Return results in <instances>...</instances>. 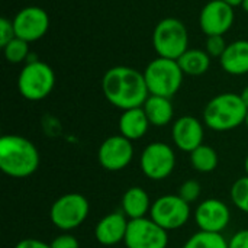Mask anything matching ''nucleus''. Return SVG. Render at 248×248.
I'll list each match as a JSON object with an SVG mask.
<instances>
[{
  "mask_svg": "<svg viewBox=\"0 0 248 248\" xmlns=\"http://www.w3.org/2000/svg\"><path fill=\"white\" fill-rule=\"evenodd\" d=\"M102 92L106 100L122 112L142 108L150 96L144 73L126 65L112 67L103 74Z\"/></svg>",
  "mask_w": 248,
  "mask_h": 248,
  "instance_id": "f257e3e1",
  "label": "nucleus"
},
{
  "mask_svg": "<svg viewBox=\"0 0 248 248\" xmlns=\"http://www.w3.org/2000/svg\"><path fill=\"white\" fill-rule=\"evenodd\" d=\"M39 151L32 141L20 135L0 138V170L12 179H26L39 167Z\"/></svg>",
  "mask_w": 248,
  "mask_h": 248,
  "instance_id": "f03ea898",
  "label": "nucleus"
},
{
  "mask_svg": "<svg viewBox=\"0 0 248 248\" xmlns=\"http://www.w3.org/2000/svg\"><path fill=\"white\" fill-rule=\"evenodd\" d=\"M248 108L237 93H221L212 97L203 109L205 125L217 132H227L246 122Z\"/></svg>",
  "mask_w": 248,
  "mask_h": 248,
  "instance_id": "7ed1b4c3",
  "label": "nucleus"
},
{
  "mask_svg": "<svg viewBox=\"0 0 248 248\" xmlns=\"http://www.w3.org/2000/svg\"><path fill=\"white\" fill-rule=\"evenodd\" d=\"M185 73L177 60L158 57L153 60L144 70L145 83L150 94L171 99L182 87Z\"/></svg>",
  "mask_w": 248,
  "mask_h": 248,
  "instance_id": "20e7f679",
  "label": "nucleus"
},
{
  "mask_svg": "<svg viewBox=\"0 0 248 248\" xmlns=\"http://www.w3.org/2000/svg\"><path fill=\"white\" fill-rule=\"evenodd\" d=\"M153 45L158 57L179 60L189 49V33L186 25L176 17L161 19L154 28Z\"/></svg>",
  "mask_w": 248,
  "mask_h": 248,
  "instance_id": "39448f33",
  "label": "nucleus"
},
{
  "mask_svg": "<svg viewBox=\"0 0 248 248\" xmlns=\"http://www.w3.org/2000/svg\"><path fill=\"white\" fill-rule=\"evenodd\" d=\"M54 86V70L46 62L38 60L26 62L17 77V90L20 96L31 102H39L48 97Z\"/></svg>",
  "mask_w": 248,
  "mask_h": 248,
  "instance_id": "423d86ee",
  "label": "nucleus"
},
{
  "mask_svg": "<svg viewBox=\"0 0 248 248\" xmlns=\"http://www.w3.org/2000/svg\"><path fill=\"white\" fill-rule=\"evenodd\" d=\"M90 212V203L86 196L77 192L65 193L54 201L49 209L52 225L62 232H70L84 224Z\"/></svg>",
  "mask_w": 248,
  "mask_h": 248,
  "instance_id": "0eeeda50",
  "label": "nucleus"
},
{
  "mask_svg": "<svg viewBox=\"0 0 248 248\" xmlns=\"http://www.w3.org/2000/svg\"><path fill=\"white\" fill-rule=\"evenodd\" d=\"M190 205L179 195H163L157 198L150 211V218L166 231L183 228L190 219Z\"/></svg>",
  "mask_w": 248,
  "mask_h": 248,
  "instance_id": "6e6552de",
  "label": "nucleus"
},
{
  "mask_svg": "<svg viewBox=\"0 0 248 248\" xmlns=\"http://www.w3.org/2000/svg\"><path fill=\"white\" fill-rule=\"evenodd\" d=\"M140 167L145 177L160 182L167 179L176 167L174 150L166 142L148 144L140 155Z\"/></svg>",
  "mask_w": 248,
  "mask_h": 248,
  "instance_id": "1a4fd4ad",
  "label": "nucleus"
},
{
  "mask_svg": "<svg viewBox=\"0 0 248 248\" xmlns=\"http://www.w3.org/2000/svg\"><path fill=\"white\" fill-rule=\"evenodd\" d=\"M124 243L126 248H167L169 231L148 217L131 219Z\"/></svg>",
  "mask_w": 248,
  "mask_h": 248,
  "instance_id": "9d476101",
  "label": "nucleus"
},
{
  "mask_svg": "<svg viewBox=\"0 0 248 248\" xmlns=\"http://www.w3.org/2000/svg\"><path fill=\"white\" fill-rule=\"evenodd\" d=\"M132 141L124 135H112L106 138L97 150V161L102 169L108 171L125 170L134 160Z\"/></svg>",
  "mask_w": 248,
  "mask_h": 248,
  "instance_id": "9b49d317",
  "label": "nucleus"
},
{
  "mask_svg": "<svg viewBox=\"0 0 248 248\" xmlns=\"http://www.w3.org/2000/svg\"><path fill=\"white\" fill-rule=\"evenodd\" d=\"M13 28L17 38L26 42H33L48 32L49 16L42 7L28 6L16 13L13 17Z\"/></svg>",
  "mask_w": 248,
  "mask_h": 248,
  "instance_id": "f8f14e48",
  "label": "nucleus"
},
{
  "mask_svg": "<svg viewBox=\"0 0 248 248\" xmlns=\"http://www.w3.org/2000/svg\"><path fill=\"white\" fill-rule=\"evenodd\" d=\"M195 222L199 227V231L222 234L230 225L231 211L228 205L219 199L211 198L205 199L195 209Z\"/></svg>",
  "mask_w": 248,
  "mask_h": 248,
  "instance_id": "ddd939ff",
  "label": "nucleus"
},
{
  "mask_svg": "<svg viewBox=\"0 0 248 248\" xmlns=\"http://www.w3.org/2000/svg\"><path fill=\"white\" fill-rule=\"evenodd\" d=\"M235 19L234 7L224 0H211L199 15V25L206 36L227 33Z\"/></svg>",
  "mask_w": 248,
  "mask_h": 248,
  "instance_id": "4468645a",
  "label": "nucleus"
},
{
  "mask_svg": "<svg viewBox=\"0 0 248 248\" xmlns=\"http://www.w3.org/2000/svg\"><path fill=\"white\" fill-rule=\"evenodd\" d=\"M203 138L205 129L198 118L185 115L174 121L171 128V140L180 151L190 154L203 144Z\"/></svg>",
  "mask_w": 248,
  "mask_h": 248,
  "instance_id": "2eb2a0df",
  "label": "nucleus"
},
{
  "mask_svg": "<svg viewBox=\"0 0 248 248\" xmlns=\"http://www.w3.org/2000/svg\"><path fill=\"white\" fill-rule=\"evenodd\" d=\"M129 219L122 211L105 215L94 227V238L99 244L110 247L125 241Z\"/></svg>",
  "mask_w": 248,
  "mask_h": 248,
  "instance_id": "dca6fc26",
  "label": "nucleus"
},
{
  "mask_svg": "<svg viewBox=\"0 0 248 248\" xmlns=\"http://www.w3.org/2000/svg\"><path fill=\"white\" fill-rule=\"evenodd\" d=\"M151 205H153V202H151L147 190L140 186H132V187L126 189L122 196V201H121L122 209L121 211L125 214V217L129 221L140 219V218H145L147 215H150Z\"/></svg>",
  "mask_w": 248,
  "mask_h": 248,
  "instance_id": "f3484780",
  "label": "nucleus"
},
{
  "mask_svg": "<svg viewBox=\"0 0 248 248\" xmlns=\"http://www.w3.org/2000/svg\"><path fill=\"white\" fill-rule=\"evenodd\" d=\"M221 67L225 73L232 76H243L248 73V41L238 39L228 44L225 52L219 58Z\"/></svg>",
  "mask_w": 248,
  "mask_h": 248,
  "instance_id": "a211bd4d",
  "label": "nucleus"
},
{
  "mask_svg": "<svg viewBox=\"0 0 248 248\" xmlns=\"http://www.w3.org/2000/svg\"><path fill=\"white\" fill-rule=\"evenodd\" d=\"M150 125L151 124L142 108L124 110L118 122L121 135L128 138L129 141H137V140L144 138L148 132Z\"/></svg>",
  "mask_w": 248,
  "mask_h": 248,
  "instance_id": "6ab92c4d",
  "label": "nucleus"
},
{
  "mask_svg": "<svg viewBox=\"0 0 248 248\" xmlns=\"http://www.w3.org/2000/svg\"><path fill=\"white\" fill-rule=\"evenodd\" d=\"M142 109L153 126H166L174 118V108L169 97L150 94Z\"/></svg>",
  "mask_w": 248,
  "mask_h": 248,
  "instance_id": "aec40b11",
  "label": "nucleus"
},
{
  "mask_svg": "<svg viewBox=\"0 0 248 248\" xmlns=\"http://www.w3.org/2000/svg\"><path fill=\"white\" fill-rule=\"evenodd\" d=\"M177 62L185 74L202 76L211 67V55L203 49H187Z\"/></svg>",
  "mask_w": 248,
  "mask_h": 248,
  "instance_id": "412c9836",
  "label": "nucleus"
},
{
  "mask_svg": "<svg viewBox=\"0 0 248 248\" xmlns=\"http://www.w3.org/2000/svg\"><path fill=\"white\" fill-rule=\"evenodd\" d=\"M190 164L199 173H212L219 164V157L212 147L202 144L190 153Z\"/></svg>",
  "mask_w": 248,
  "mask_h": 248,
  "instance_id": "4be33fe9",
  "label": "nucleus"
},
{
  "mask_svg": "<svg viewBox=\"0 0 248 248\" xmlns=\"http://www.w3.org/2000/svg\"><path fill=\"white\" fill-rule=\"evenodd\" d=\"M182 248H228V241L222 234L198 231L189 237Z\"/></svg>",
  "mask_w": 248,
  "mask_h": 248,
  "instance_id": "5701e85b",
  "label": "nucleus"
},
{
  "mask_svg": "<svg viewBox=\"0 0 248 248\" xmlns=\"http://www.w3.org/2000/svg\"><path fill=\"white\" fill-rule=\"evenodd\" d=\"M29 42L20 39V38H13L4 48H3V52H4V57L9 62L12 64H19V62H23L26 61V58L29 57Z\"/></svg>",
  "mask_w": 248,
  "mask_h": 248,
  "instance_id": "b1692460",
  "label": "nucleus"
},
{
  "mask_svg": "<svg viewBox=\"0 0 248 248\" xmlns=\"http://www.w3.org/2000/svg\"><path fill=\"white\" fill-rule=\"evenodd\" d=\"M230 196L237 209L248 214V176L240 177L232 183Z\"/></svg>",
  "mask_w": 248,
  "mask_h": 248,
  "instance_id": "393cba45",
  "label": "nucleus"
},
{
  "mask_svg": "<svg viewBox=\"0 0 248 248\" xmlns=\"http://www.w3.org/2000/svg\"><path fill=\"white\" fill-rule=\"evenodd\" d=\"M201 192H202L201 183H199L198 180L190 179V180H186V182L182 183V186H180L177 195H179L185 202H187V203L190 205V203H193V202H196V201L199 199Z\"/></svg>",
  "mask_w": 248,
  "mask_h": 248,
  "instance_id": "a878e982",
  "label": "nucleus"
},
{
  "mask_svg": "<svg viewBox=\"0 0 248 248\" xmlns=\"http://www.w3.org/2000/svg\"><path fill=\"white\" fill-rule=\"evenodd\" d=\"M228 44L225 42L222 35H212V36H206V42H205V51L211 55V57H218L221 58L222 54L225 52Z\"/></svg>",
  "mask_w": 248,
  "mask_h": 248,
  "instance_id": "bb28decb",
  "label": "nucleus"
},
{
  "mask_svg": "<svg viewBox=\"0 0 248 248\" xmlns=\"http://www.w3.org/2000/svg\"><path fill=\"white\" fill-rule=\"evenodd\" d=\"M13 38H16L13 20H9L7 17H0V46L4 48Z\"/></svg>",
  "mask_w": 248,
  "mask_h": 248,
  "instance_id": "cd10ccee",
  "label": "nucleus"
},
{
  "mask_svg": "<svg viewBox=\"0 0 248 248\" xmlns=\"http://www.w3.org/2000/svg\"><path fill=\"white\" fill-rule=\"evenodd\" d=\"M49 244L51 248H80L78 240L70 232H62L61 235L55 237Z\"/></svg>",
  "mask_w": 248,
  "mask_h": 248,
  "instance_id": "c85d7f7f",
  "label": "nucleus"
},
{
  "mask_svg": "<svg viewBox=\"0 0 248 248\" xmlns=\"http://www.w3.org/2000/svg\"><path fill=\"white\" fill-rule=\"evenodd\" d=\"M228 248H248V230L237 231L228 241Z\"/></svg>",
  "mask_w": 248,
  "mask_h": 248,
  "instance_id": "c756f323",
  "label": "nucleus"
},
{
  "mask_svg": "<svg viewBox=\"0 0 248 248\" xmlns=\"http://www.w3.org/2000/svg\"><path fill=\"white\" fill-rule=\"evenodd\" d=\"M15 248H51V244H46L45 241L38 238H23L15 246Z\"/></svg>",
  "mask_w": 248,
  "mask_h": 248,
  "instance_id": "7c9ffc66",
  "label": "nucleus"
},
{
  "mask_svg": "<svg viewBox=\"0 0 248 248\" xmlns=\"http://www.w3.org/2000/svg\"><path fill=\"white\" fill-rule=\"evenodd\" d=\"M240 96H241V99H243V102L246 103V106L248 108V86L247 87H244V90L240 93Z\"/></svg>",
  "mask_w": 248,
  "mask_h": 248,
  "instance_id": "2f4dec72",
  "label": "nucleus"
},
{
  "mask_svg": "<svg viewBox=\"0 0 248 248\" xmlns=\"http://www.w3.org/2000/svg\"><path fill=\"white\" fill-rule=\"evenodd\" d=\"M224 1L228 3V4H231L232 7H235V6H241L244 0H224Z\"/></svg>",
  "mask_w": 248,
  "mask_h": 248,
  "instance_id": "473e14b6",
  "label": "nucleus"
},
{
  "mask_svg": "<svg viewBox=\"0 0 248 248\" xmlns=\"http://www.w3.org/2000/svg\"><path fill=\"white\" fill-rule=\"evenodd\" d=\"M241 6L244 7V10H246V12H247V13H248V0H244Z\"/></svg>",
  "mask_w": 248,
  "mask_h": 248,
  "instance_id": "72a5a7b5",
  "label": "nucleus"
},
{
  "mask_svg": "<svg viewBox=\"0 0 248 248\" xmlns=\"http://www.w3.org/2000/svg\"><path fill=\"white\" fill-rule=\"evenodd\" d=\"M244 167H246V173H247V176H248V155L246 157V161H244Z\"/></svg>",
  "mask_w": 248,
  "mask_h": 248,
  "instance_id": "f704fd0d",
  "label": "nucleus"
},
{
  "mask_svg": "<svg viewBox=\"0 0 248 248\" xmlns=\"http://www.w3.org/2000/svg\"><path fill=\"white\" fill-rule=\"evenodd\" d=\"M244 124H246V126H247V129H248V113H247V118H246V122H244Z\"/></svg>",
  "mask_w": 248,
  "mask_h": 248,
  "instance_id": "c9c22d12",
  "label": "nucleus"
}]
</instances>
